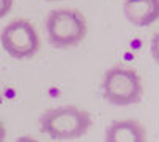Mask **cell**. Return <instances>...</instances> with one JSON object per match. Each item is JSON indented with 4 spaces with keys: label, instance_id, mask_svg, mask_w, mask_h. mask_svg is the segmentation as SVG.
<instances>
[{
    "label": "cell",
    "instance_id": "6da1fadb",
    "mask_svg": "<svg viewBox=\"0 0 159 142\" xmlns=\"http://www.w3.org/2000/svg\"><path fill=\"white\" fill-rule=\"evenodd\" d=\"M92 125V115L76 106L52 107L39 117V130L54 140L79 139L88 133Z\"/></svg>",
    "mask_w": 159,
    "mask_h": 142
},
{
    "label": "cell",
    "instance_id": "7a4b0ae2",
    "mask_svg": "<svg viewBox=\"0 0 159 142\" xmlns=\"http://www.w3.org/2000/svg\"><path fill=\"white\" fill-rule=\"evenodd\" d=\"M87 19L73 8L51 10L46 17V33L49 43L57 49L77 46L87 36Z\"/></svg>",
    "mask_w": 159,
    "mask_h": 142
},
{
    "label": "cell",
    "instance_id": "3957f363",
    "mask_svg": "<svg viewBox=\"0 0 159 142\" xmlns=\"http://www.w3.org/2000/svg\"><path fill=\"white\" fill-rule=\"evenodd\" d=\"M101 92L104 100L113 106H131L142 98V79L134 69L112 66L104 73Z\"/></svg>",
    "mask_w": 159,
    "mask_h": 142
},
{
    "label": "cell",
    "instance_id": "277c9868",
    "mask_svg": "<svg viewBox=\"0 0 159 142\" xmlns=\"http://www.w3.org/2000/svg\"><path fill=\"white\" fill-rule=\"evenodd\" d=\"M0 43L8 55L17 60L32 59L39 51V36L27 19H14L0 32Z\"/></svg>",
    "mask_w": 159,
    "mask_h": 142
},
{
    "label": "cell",
    "instance_id": "5b68a950",
    "mask_svg": "<svg viewBox=\"0 0 159 142\" xmlns=\"http://www.w3.org/2000/svg\"><path fill=\"white\" fill-rule=\"evenodd\" d=\"M123 13L135 27H148L159 21V0H123Z\"/></svg>",
    "mask_w": 159,
    "mask_h": 142
},
{
    "label": "cell",
    "instance_id": "8992f818",
    "mask_svg": "<svg viewBox=\"0 0 159 142\" xmlns=\"http://www.w3.org/2000/svg\"><path fill=\"white\" fill-rule=\"evenodd\" d=\"M106 142H147V131L135 120H115L106 130Z\"/></svg>",
    "mask_w": 159,
    "mask_h": 142
},
{
    "label": "cell",
    "instance_id": "52a82bcc",
    "mask_svg": "<svg viewBox=\"0 0 159 142\" xmlns=\"http://www.w3.org/2000/svg\"><path fill=\"white\" fill-rule=\"evenodd\" d=\"M150 52H151V57L156 63H159V32L153 35L151 41H150Z\"/></svg>",
    "mask_w": 159,
    "mask_h": 142
},
{
    "label": "cell",
    "instance_id": "ba28073f",
    "mask_svg": "<svg viewBox=\"0 0 159 142\" xmlns=\"http://www.w3.org/2000/svg\"><path fill=\"white\" fill-rule=\"evenodd\" d=\"M13 3H14V0H0V19L5 17L11 11Z\"/></svg>",
    "mask_w": 159,
    "mask_h": 142
},
{
    "label": "cell",
    "instance_id": "9c48e42d",
    "mask_svg": "<svg viewBox=\"0 0 159 142\" xmlns=\"http://www.w3.org/2000/svg\"><path fill=\"white\" fill-rule=\"evenodd\" d=\"M16 142H39V140L33 139L32 136H20V137L16 139Z\"/></svg>",
    "mask_w": 159,
    "mask_h": 142
},
{
    "label": "cell",
    "instance_id": "30bf717a",
    "mask_svg": "<svg viewBox=\"0 0 159 142\" xmlns=\"http://www.w3.org/2000/svg\"><path fill=\"white\" fill-rule=\"evenodd\" d=\"M5 137H7V128L0 122V142H5Z\"/></svg>",
    "mask_w": 159,
    "mask_h": 142
},
{
    "label": "cell",
    "instance_id": "8fae6325",
    "mask_svg": "<svg viewBox=\"0 0 159 142\" xmlns=\"http://www.w3.org/2000/svg\"><path fill=\"white\" fill-rule=\"evenodd\" d=\"M48 2H58V0H48Z\"/></svg>",
    "mask_w": 159,
    "mask_h": 142
}]
</instances>
